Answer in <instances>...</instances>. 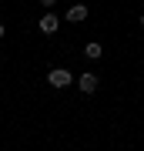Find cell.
Returning <instances> with one entry per match:
<instances>
[{
  "label": "cell",
  "instance_id": "6da1fadb",
  "mask_svg": "<svg viewBox=\"0 0 144 151\" xmlns=\"http://www.w3.org/2000/svg\"><path fill=\"white\" fill-rule=\"evenodd\" d=\"M70 81H74V74H70L67 67H54L50 74H47V84H50V87H67Z\"/></svg>",
  "mask_w": 144,
  "mask_h": 151
},
{
  "label": "cell",
  "instance_id": "7a4b0ae2",
  "mask_svg": "<svg viewBox=\"0 0 144 151\" xmlns=\"http://www.w3.org/2000/svg\"><path fill=\"white\" fill-rule=\"evenodd\" d=\"M37 27H40V34H54L60 27V20H57V14H44L40 20H37Z\"/></svg>",
  "mask_w": 144,
  "mask_h": 151
},
{
  "label": "cell",
  "instance_id": "3957f363",
  "mask_svg": "<svg viewBox=\"0 0 144 151\" xmlns=\"http://www.w3.org/2000/svg\"><path fill=\"white\" fill-rule=\"evenodd\" d=\"M77 87H80L84 94L97 91V74H91V70H87V74H80V77H77Z\"/></svg>",
  "mask_w": 144,
  "mask_h": 151
},
{
  "label": "cell",
  "instance_id": "277c9868",
  "mask_svg": "<svg viewBox=\"0 0 144 151\" xmlns=\"http://www.w3.org/2000/svg\"><path fill=\"white\" fill-rule=\"evenodd\" d=\"M67 20H70V24L87 20V7H80V4H77V7H70V10H67Z\"/></svg>",
  "mask_w": 144,
  "mask_h": 151
},
{
  "label": "cell",
  "instance_id": "5b68a950",
  "mask_svg": "<svg viewBox=\"0 0 144 151\" xmlns=\"http://www.w3.org/2000/svg\"><path fill=\"white\" fill-rule=\"evenodd\" d=\"M84 54L91 57V60H97V57L104 54V47H101V44H94V40H91V44H87V47H84Z\"/></svg>",
  "mask_w": 144,
  "mask_h": 151
},
{
  "label": "cell",
  "instance_id": "8992f818",
  "mask_svg": "<svg viewBox=\"0 0 144 151\" xmlns=\"http://www.w3.org/2000/svg\"><path fill=\"white\" fill-rule=\"evenodd\" d=\"M54 4H57V0H40V7H54Z\"/></svg>",
  "mask_w": 144,
  "mask_h": 151
},
{
  "label": "cell",
  "instance_id": "52a82bcc",
  "mask_svg": "<svg viewBox=\"0 0 144 151\" xmlns=\"http://www.w3.org/2000/svg\"><path fill=\"white\" fill-rule=\"evenodd\" d=\"M0 37H4V24H0Z\"/></svg>",
  "mask_w": 144,
  "mask_h": 151
},
{
  "label": "cell",
  "instance_id": "ba28073f",
  "mask_svg": "<svg viewBox=\"0 0 144 151\" xmlns=\"http://www.w3.org/2000/svg\"><path fill=\"white\" fill-rule=\"evenodd\" d=\"M141 27H144V14H141Z\"/></svg>",
  "mask_w": 144,
  "mask_h": 151
}]
</instances>
